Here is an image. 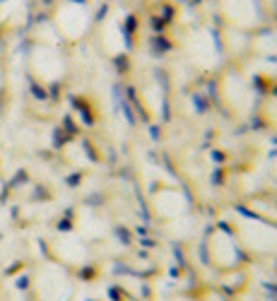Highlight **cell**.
Here are the masks:
<instances>
[{"label":"cell","instance_id":"1","mask_svg":"<svg viewBox=\"0 0 277 301\" xmlns=\"http://www.w3.org/2000/svg\"><path fill=\"white\" fill-rule=\"evenodd\" d=\"M222 10L241 27H251L258 22V0H222Z\"/></svg>","mask_w":277,"mask_h":301}]
</instances>
